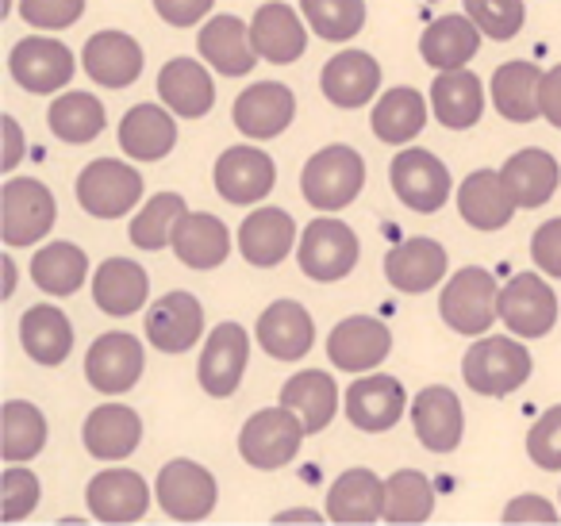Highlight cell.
Masks as SVG:
<instances>
[{
  "mask_svg": "<svg viewBox=\"0 0 561 526\" xmlns=\"http://www.w3.org/2000/svg\"><path fill=\"white\" fill-rule=\"evenodd\" d=\"M366 185V162L351 147H328L308 158L300 173V193L316 211H339L354 201Z\"/></svg>",
  "mask_w": 561,
  "mask_h": 526,
  "instance_id": "cell-1",
  "label": "cell"
},
{
  "mask_svg": "<svg viewBox=\"0 0 561 526\" xmlns=\"http://www.w3.org/2000/svg\"><path fill=\"white\" fill-rule=\"evenodd\" d=\"M461 373H466V385L473 388V392L500 400V396H512L515 388L527 385L530 354H527V346L515 339H481L469 346Z\"/></svg>",
  "mask_w": 561,
  "mask_h": 526,
  "instance_id": "cell-2",
  "label": "cell"
},
{
  "mask_svg": "<svg viewBox=\"0 0 561 526\" xmlns=\"http://www.w3.org/2000/svg\"><path fill=\"white\" fill-rule=\"evenodd\" d=\"M305 423L293 408H265L257 415L247 419V426L239 431V454L242 461H250L254 469H280L297 457L300 442H305Z\"/></svg>",
  "mask_w": 561,
  "mask_h": 526,
  "instance_id": "cell-3",
  "label": "cell"
},
{
  "mask_svg": "<svg viewBox=\"0 0 561 526\" xmlns=\"http://www.w3.org/2000/svg\"><path fill=\"white\" fill-rule=\"evenodd\" d=\"M446 327H454L458 334H484L492 327V319L500 316V285L489 270H469L454 273L443 288V300H438Z\"/></svg>",
  "mask_w": 561,
  "mask_h": 526,
  "instance_id": "cell-4",
  "label": "cell"
},
{
  "mask_svg": "<svg viewBox=\"0 0 561 526\" xmlns=\"http://www.w3.org/2000/svg\"><path fill=\"white\" fill-rule=\"evenodd\" d=\"M0 235H4V247H32L43 235L55 227V196L47 185L32 178H16L4 185L0 193Z\"/></svg>",
  "mask_w": 561,
  "mask_h": 526,
  "instance_id": "cell-5",
  "label": "cell"
},
{
  "mask_svg": "<svg viewBox=\"0 0 561 526\" xmlns=\"http://www.w3.org/2000/svg\"><path fill=\"white\" fill-rule=\"evenodd\" d=\"M300 270L312 281H343L358 265V235L343 219H312L300 235Z\"/></svg>",
  "mask_w": 561,
  "mask_h": 526,
  "instance_id": "cell-6",
  "label": "cell"
},
{
  "mask_svg": "<svg viewBox=\"0 0 561 526\" xmlns=\"http://www.w3.org/2000/svg\"><path fill=\"white\" fill-rule=\"evenodd\" d=\"M142 196V178L131 165L116 162V158H101V162L85 165L78 178V201L89 216L96 219H119L131 211Z\"/></svg>",
  "mask_w": 561,
  "mask_h": 526,
  "instance_id": "cell-7",
  "label": "cell"
},
{
  "mask_svg": "<svg viewBox=\"0 0 561 526\" xmlns=\"http://www.w3.org/2000/svg\"><path fill=\"white\" fill-rule=\"evenodd\" d=\"M219 488L204 465L196 461H170L158 472V503L178 523H201L216 511Z\"/></svg>",
  "mask_w": 561,
  "mask_h": 526,
  "instance_id": "cell-8",
  "label": "cell"
},
{
  "mask_svg": "<svg viewBox=\"0 0 561 526\" xmlns=\"http://www.w3.org/2000/svg\"><path fill=\"white\" fill-rule=\"evenodd\" d=\"M389 178H392V193L412 211H423V216L438 211L446 204V196H450V170L423 147H412L392 158Z\"/></svg>",
  "mask_w": 561,
  "mask_h": 526,
  "instance_id": "cell-9",
  "label": "cell"
},
{
  "mask_svg": "<svg viewBox=\"0 0 561 526\" xmlns=\"http://www.w3.org/2000/svg\"><path fill=\"white\" fill-rule=\"evenodd\" d=\"M500 319L523 339H542L558 323V296L535 273H519L500 288Z\"/></svg>",
  "mask_w": 561,
  "mask_h": 526,
  "instance_id": "cell-10",
  "label": "cell"
},
{
  "mask_svg": "<svg viewBox=\"0 0 561 526\" xmlns=\"http://www.w3.org/2000/svg\"><path fill=\"white\" fill-rule=\"evenodd\" d=\"M9 70L16 85L27 89V93H58L73 78V55L58 39L32 35V39L12 47Z\"/></svg>",
  "mask_w": 561,
  "mask_h": 526,
  "instance_id": "cell-11",
  "label": "cell"
},
{
  "mask_svg": "<svg viewBox=\"0 0 561 526\" xmlns=\"http://www.w3.org/2000/svg\"><path fill=\"white\" fill-rule=\"evenodd\" d=\"M142 377V346L124 331H108L85 354V380L104 396H119Z\"/></svg>",
  "mask_w": 561,
  "mask_h": 526,
  "instance_id": "cell-12",
  "label": "cell"
},
{
  "mask_svg": "<svg viewBox=\"0 0 561 526\" xmlns=\"http://www.w3.org/2000/svg\"><path fill=\"white\" fill-rule=\"evenodd\" d=\"M85 503L101 523H139L150 507V488L131 469H104L89 480Z\"/></svg>",
  "mask_w": 561,
  "mask_h": 526,
  "instance_id": "cell-13",
  "label": "cell"
},
{
  "mask_svg": "<svg viewBox=\"0 0 561 526\" xmlns=\"http://www.w3.org/2000/svg\"><path fill=\"white\" fill-rule=\"evenodd\" d=\"M234 127L250 139H277L285 127L297 116V96L289 85H277V81H257L247 93H239L234 101Z\"/></svg>",
  "mask_w": 561,
  "mask_h": 526,
  "instance_id": "cell-14",
  "label": "cell"
},
{
  "mask_svg": "<svg viewBox=\"0 0 561 526\" xmlns=\"http://www.w3.org/2000/svg\"><path fill=\"white\" fill-rule=\"evenodd\" d=\"M250 362V339L239 323H219L216 331L208 334L201 354V388L216 400L231 396L239 388L242 373H247Z\"/></svg>",
  "mask_w": 561,
  "mask_h": 526,
  "instance_id": "cell-15",
  "label": "cell"
},
{
  "mask_svg": "<svg viewBox=\"0 0 561 526\" xmlns=\"http://www.w3.org/2000/svg\"><path fill=\"white\" fill-rule=\"evenodd\" d=\"M392 350V334L381 319L369 316H351L343 323H335L328 339V357L346 373H366L389 357Z\"/></svg>",
  "mask_w": 561,
  "mask_h": 526,
  "instance_id": "cell-16",
  "label": "cell"
},
{
  "mask_svg": "<svg viewBox=\"0 0 561 526\" xmlns=\"http://www.w3.org/2000/svg\"><path fill=\"white\" fill-rule=\"evenodd\" d=\"M404 385L389 373H374V377H362L346 388V415L358 431L381 434L389 426L400 423L404 415Z\"/></svg>",
  "mask_w": 561,
  "mask_h": 526,
  "instance_id": "cell-17",
  "label": "cell"
},
{
  "mask_svg": "<svg viewBox=\"0 0 561 526\" xmlns=\"http://www.w3.org/2000/svg\"><path fill=\"white\" fill-rule=\"evenodd\" d=\"M273 181H277L273 158L257 147H231L216 162V188L231 204L262 201V196H270Z\"/></svg>",
  "mask_w": 561,
  "mask_h": 526,
  "instance_id": "cell-18",
  "label": "cell"
},
{
  "mask_svg": "<svg viewBox=\"0 0 561 526\" xmlns=\"http://www.w3.org/2000/svg\"><path fill=\"white\" fill-rule=\"evenodd\" d=\"M257 342L277 362H300L316 342V323L297 300H277L257 319Z\"/></svg>",
  "mask_w": 561,
  "mask_h": 526,
  "instance_id": "cell-19",
  "label": "cell"
},
{
  "mask_svg": "<svg viewBox=\"0 0 561 526\" xmlns=\"http://www.w3.org/2000/svg\"><path fill=\"white\" fill-rule=\"evenodd\" d=\"M201 334H204V308L196 304V296L170 293L162 300H154V308L147 311V339L162 354H185L188 346H196Z\"/></svg>",
  "mask_w": 561,
  "mask_h": 526,
  "instance_id": "cell-20",
  "label": "cell"
},
{
  "mask_svg": "<svg viewBox=\"0 0 561 526\" xmlns=\"http://www.w3.org/2000/svg\"><path fill=\"white\" fill-rule=\"evenodd\" d=\"M412 423H415V434H420L423 446L435 449V454H450V449H458L461 431H466L461 400L443 385L423 388L412 403Z\"/></svg>",
  "mask_w": 561,
  "mask_h": 526,
  "instance_id": "cell-21",
  "label": "cell"
},
{
  "mask_svg": "<svg viewBox=\"0 0 561 526\" xmlns=\"http://www.w3.org/2000/svg\"><path fill=\"white\" fill-rule=\"evenodd\" d=\"M250 39H254V50L273 66H289L305 55L308 47V32L305 24L297 20V12L289 4H262L250 20Z\"/></svg>",
  "mask_w": 561,
  "mask_h": 526,
  "instance_id": "cell-22",
  "label": "cell"
},
{
  "mask_svg": "<svg viewBox=\"0 0 561 526\" xmlns=\"http://www.w3.org/2000/svg\"><path fill=\"white\" fill-rule=\"evenodd\" d=\"M515 208H519V204L512 201L504 178L492 173V170L469 173L458 188L461 219H466L469 227H477V231H500V227H507L515 216Z\"/></svg>",
  "mask_w": 561,
  "mask_h": 526,
  "instance_id": "cell-23",
  "label": "cell"
},
{
  "mask_svg": "<svg viewBox=\"0 0 561 526\" xmlns=\"http://www.w3.org/2000/svg\"><path fill=\"white\" fill-rule=\"evenodd\" d=\"M385 277L400 293H427L446 277V250L435 239H408L389 250L385 258Z\"/></svg>",
  "mask_w": 561,
  "mask_h": 526,
  "instance_id": "cell-24",
  "label": "cell"
},
{
  "mask_svg": "<svg viewBox=\"0 0 561 526\" xmlns=\"http://www.w3.org/2000/svg\"><path fill=\"white\" fill-rule=\"evenodd\" d=\"M196 47H201L204 62L216 66V73H224V78H242V73H250L257 62L254 39H250L247 24H242L239 16L208 20V24L201 27Z\"/></svg>",
  "mask_w": 561,
  "mask_h": 526,
  "instance_id": "cell-25",
  "label": "cell"
},
{
  "mask_svg": "<svg viewBox=\"0 0 561 526\" xmlns=\"http://www.w3.org/2000/svg\"><path fill=\"white\" fill-rule=\"evenodd\" d=\"M293 239H297V224H293L289 211L280 208H257L239 227L242 258L250 265H257V270H270V265L285 262V254L293 250Z\"/></svg>",
  "mask_w": 561,
  "mask_h": 526,
  "instance_id": "cell-26",
  "label": "cell"
},
{
  "mask_svg": "<svg viewBox=\"0 0 561 526\" xmlns=\"http://www.w3.org/2000/svg\"><path fill=\"white\" fill-rule=\"evenodd\" d=\"M170 247L188 270H216L231 250V235H227L224 219L208 216V211H185L173 227Z\"/></svg>",
  "mask_w": 561,
  "mask_h": 526,
  "instance_id": "cell-27",
  "label": "cell"
},
{
  "mask_svg": "<svg viewBox=\"0 0 561 526\" xmlns=\"http://www.w3.org/2000/svg\"><path fill=\"white\" fill-rule=\"evenodd\" d=\"M85 73L104 89H124L142 73V47L124 32H101L85 43Z\"/></svg>",
  "mask_w": 561,
  "mask_h": 526,
  "instance_id": "cell-28",
  "label": "cell"
},
{
  "mask_svg": "<svg viewBox=\"0 0 561 526\" xmlns=\"http://www.w3.org/2000/svg\"><path fill=\"white\" fill-rule=\"evenodd\" d=\"M381 85V66L366 50H343L323 66V93L339 108H362Z\"/></svg>",
  "mask_w": 561,
  "mask_h": 526,
  "instance_id": "cell-29",
  "label": "cell"
},
{
  "mask_svg": "<svg viewBox=\"0 0 561 526\" xmlns=\"http://www.w3.org/2000/svg\"><path fill=\"white\" fill-rule=\"evenodd\" d=\"M542 78L535 62H504L492 73V104L512 124H530L542 112Z\"/></svg>",
  "mask_w": 561,
  "mask_h": 526,
  "instance_id": "cell-30",
  "label": "cell"
},
{
  "mask_svg": "<svg viewBox=\"0 0 561 526\" xmlns=\"http://www.w3.org/2000/svg\"><path fill=\"white\" fill-rule=\"evenodd\" d=\"M500 178H504L507 193H512V201L519 208H542L561 185V170L553 162V155H546L538 147L519 150V155L507 158Z\"/></svg>",
  "mask_w": 561,
  "mask_h": 526,
  "instance_id": "cell-31",
  "label": "cell"
},
{
  "mask_svg": "<svg viewBox=\"0 0 561 526\" xmlns=\"http://www.w3.org/2000/svg\"><path fill=\"white\" fill-rule=\"evenodd\" d=\"M158 93H162L165 108H173L185 119H201L211 112L216 104V89H211V78L201 62L193 58H173V62L162 66L158 73Z\"/></svg>",
  "mask_w": 561,
  "mask_h": 526,
  "instance_id": "cell-32",
  "label": "cell"
},
{
  "mask_svg": "<svg viewBox=\"0 0 561 526\" xmlns=\"http://www.w3.org/2000/svg\"><path fill=\"white\" fill-rule=\"evenodd\" d=\"M81 438H85V449L96 461H119V457H127L139 446L142 419L131 408H124V403H104V408H96L85 419Z\"/></svg>",
  "mask_w": 561,
  "mask_h": 526,
  "instance_id": "cell-33",
  "label": "cell"
},
{
  "mask_svg": "<svg viewBox=\"0 0 561 526\" xmlns=\"http://www.w3.org/2000/svg\"><path fill=\"white\" fill-rule=\"evenodd\" d=\"M328 515L335 523H377L385 518V480L369 469H351L331 484Z\"/></svg>",
  "mask_w": 561,
  "mask_h": 526,
  "instance_id": "cell-34",
  "label": "cell"
},
{
  "mask_svg": "<svg viewBox=\"0 0 561 526\" xmlns=\"http://www.w3.org/2000/svg\"><path fill=\"white\" fill-rule=\"evenodd\" d=\"M481 27L466 16H438L427 32L420 35V55L435 70H461L481 47Z\"/></svg>",
  "mask_w": 561,
  "mask_h": 526,
  "instance_id": "cell-35",
  "label": "cell"
},
{
  "mask_svg": "<svg viewBox=\"0 0 561 526\" xmlns=\"http://www.w3.org/2000/svg\"><path fill=\"white\" fill-rule=\"evenodd\" d=\"M431 104H435L438 124H446L450 132H466L481 119L484 112V93H481V78L461 70H443V78L431 85Z\"/></svg>",
  "mask_w": 561,
  "mask_h": 526,
  "instance_id": "cell-36",
  "label": "cell"
},
{
  "mask_svg": "<svg viewBox=\"0 0 561 526\" xmlns=\"http://www.w3.org/2000/svg\"><path fill=\"white\" fill-rule=\"evenodd\" d=\"M178 142V124L158 104H135L119 124V147L139 162H158Z\"/></svg>",
  "mask_w": 561,
  "mask_h": 526,
  "instance_id": "cell-37",
  "label": "cell"
},
{
  "mask_svg": "<svg viewBox=\"0 0 561 526\" xmlns=\"http://www.w3.org/2000/svg\"><path fill=\"white\" fill-rule=\"evenodd\" d=\"M93 300L108 316H135L147 304V273L127 258H108L93 277Z\"/></svg>",
  "mask_w": 561,
  "mask_h": 526,
  "instance_id": "cell-38",
  "label": "cell"
},
{
  "mask_svg": "<svg viewBox=\"0 0 561 526\" xmlns=\"http://www.w3.org/2000/svg\"><path fill=\"white\" fill-rule=\"evenodd\" d=\"M20 339L24 350L39 365H62L73 350V327L62 316V308H50V304H35L32 311H24L20 319Z\"/></svg>",
  "mask_w": 561,
  "mask_h": 526,
  "instance_id": "cell-39",
  "label": "cell"
},
{
  "mask_svg": "<svg viewBox=\"0 0 561 526\" xmlns=\"http://www.w3.org/2000/svg\"><path fill=\"white\" fill-rule=\"evenodd\" d=\"M280 403L297 411L308 434H320L323 426L335 419L339 388H335V380H331V373L308 369V373H297L289 385L280 388Z\"/></svg>",
  "mask_w": 561,
  "mask_h": 526,
  "instance_id": "cell-40",
  "label": "cell"
},
{
  "mask_svg": "<svg viewBox=\"0 0 561 526\" xmlns=\"http://www.w3.org/2000/svg\"><path fill=\"white\" fill-rule=\"evenodd\" d=\"M423 124H427V104L415 89H392L374 108V135L392 147L412 142L423 132Z\"/></svg>",
  "mask_w": 561,
  "mask_h": 526,
  "instance_id": "cell-41",
  "label": "cell"
},
{
  "mask_svg": "<svg viewBox=\"0 0 561 526\" xmlns=\"http://www.w3.org/2000/svg\"><path fill=\"white\" fill-rule=\"evenodd\" d=\"M85 273H89V258L81 247L73 242H50L43 247L39 254L32 258V277L43 293L50 296H70L85 285Z\"/></svg>",
  "mask_w": 561,
  "mask_h": 526,
  "instance_id": "cell-42",
  "label": "cell"
},
{
  "mask_svg": "<svg viewBox=\"0 0 561 526\" xmlns=\"http://www.w3.org/2000/svg\"><path fill=\"white\" fill-rule=\"evenodd\" d=\"M4 431H0V454L4 461H32L47 442V419L35 403L9 400L4 403Z\"/></svg>",
  "mask_w": 561,
  "mask_h": 526,
  "instance_id": "cell-43",
  "label": "cell"
},
{
  "mask_svg": "<svg viewBox=\"0 0 561 526\" xmlns=\"http://www.w3.org/2000/svg\"><path fill=\"white\" fill-rule=\"evenodd\" d=\"M47 119L62 142H89L104 132V104L93 93H66L50 104Z\"/></svg>",
  "mask_w": 561,
  "mask_h": 526,
  "instance_id": "cell-44",
  "label": "cell"
},
{
  "mask_svg": "<svg viewBox=\"0 0 561 526\" xmlns=\"http://www.w3.org/2000/svg\"><path fill=\"white\" fill-rule=\"evenodd\" d=\"M435 511L431 480L415 469H400L385 480V518L389 523H423Z\"/></svg>",
  "mask_w": 561,
  "mask_h": 526,
  "instance_id": "cell-45",
  "label": "cell"
},
{
  "mask_svg": "<svg viewBox=\"0 0 561 526\" xmlns=\"http://www.w3.org/2000/svg\"><path fill=\"white\" fill-rule=\"evenodd\" d=\"M300 12H305L308 27L328 43L354 39L366 24L362 0H300Z\"/></svg>",
  "mask_w": 561,
  "mask_h": 526,
  "instance_id": "cell-46",
  "label": "cell"
},
{
  "mask_svg": "<svg viewBox=\"0 0 561 526\" xmlns=\"http://www.w3.org/2000/svg\"><path fill=\"white\" fill-rule=\"evenodd\" d=\"M185 216V201L178 193H162L135 216L131 224V242L139 250H162L173 239V227Z\"/></svg>",
  "mask_w": 561,
  "mask_h": 526,
  "instance_id": "cell-47",
  "label": "cell"
},
{
  "mask_svg": "<svg viewBox=\"0 0 561 526\" xmlns=\"http://www.w3.org/2000/svg\"><path fill=\"white\" fill-rule=\"evenodd\" d=\"M466 12H469V20L496 43L515 39V35L523 32V20H527L523 0H466Z\"/></svg>",
  "mask_w": 561,
  "mask_h": 526,
  "instance_id": "cell-48",
  "label": "cell"
},
{
  "mask_svg": "<svg viewBox=\"0 0 561 526\" xmlns=\"http://www.w3.org/2000/svg\"><path fill=\"white\" fill-rule=\"evenodd\" d=\"M35 503H39V480H35V472L20 469V465L4 469V477H0V515H4V523H16V518L32 515Z\"/></svg>",
  "mask_w": 561,
  "mask_h": 526,
  "instance_id": "cell-49",
  "label": "cell"
},
{
  "mask_svg": "<svg viewBox=\"0 0 561 526\" xmlns=\"http://www.w3.org/2000/svg\"><path fill=\"white\" fill-rule=\"evenodd\" d=\"M527 454L538 469H546V472L561 469V408L542 411V419L530 426Z\"/></svg>",
  "mask_w": 561,
  "mask_h": 526,
  "instance_id": "cell-50",
  "label": "cell"
},
{
  "mask_svg": "<svg viewBox=\"0 0 561 526\" xmlns=\"http://www.w3.org/2000/svg\"><path fill=\"white\" fill-rule=\"evenodd\" d=\"M85 12V0H20V16L39 32H58L70 27Z\"/></svg>",
  "mask_w": 561,
  "mask_h": 526,
  "instance_id": "cell-51",
  "label": "cell"
},
{
  "mask_svg": "<svg viewBox=\"0 0 561 526\" xmlns=\"http://www.w3.org/2000/svg\"><path fill=\"white\" fill-rule=\"evenodd\" d=\"M530 254H535V265L550 277H561V219H550L535 231L530 239Z\"/></svg>",
  "mask_w": 561,
  "mask_h": 526,
  "instance_id": "cell-52",
  "label": "cell"
},
{
  "mask_svg": "<svg viewBox=\"0 0 561 526\" xmlns=\"http://www.w3.org/2000/svg\"><path fill=\"white\" fill-rule=\"evenodd\" d=\"M211 4H216V0H154L158 16H162L170 27H193V24H201V20L211 12Z\"/></svg>",
  "mask_w": 561,
  "mask_h": 526,
  "instance_id": "cell-53",
  "label": "cell"
},
{
  "mask_svg": "<svg viewBox=\"0 0 561 526\" xmlns=\"http://www.w3.org/2000/svg\"><path fill=\"white\" fill-rule=\"evenodd\" d=\"M504 523H558V515H553L550 503L538 500V495H523V500L507 503Z\"/></svg>",
  "mask_w": 561,
  "mask_h": 526,
  "instance_id": "cell-54",
  "label": "cell"
},
{
  "mask_svg": "<svg viewBox=\"0 0 561 526\" xmlns=\"http://www.w3.org/2000/svg\"><path fill=\"white\" fill-rule=\"evenodd\" d=\"M542 116L553 127H561V66H553L542 78Z\"/></svg>",
  "mask_w": 561,
  "mask_h": 526,
  "instance_id": "cell-55",
  "label": "cell"
},
{
  "mask_svg": "<svg viewBox=\"0 0 561 526\" xmlns=\"http://www.w3.org/2000/svg\"><path fill=\"white\" fill-rule=\"evenodd\" d=\"M0 124H4V135H9V155H4V162L0 165H4V170H16V162L24 158V150H20V127L12 116H4Z\"/></svg>",
  "mask_w": 561,
  "mask_h": 526,
  "instance_id": "cell-56",
  "label": "cell"
},
{
  "mask_svg": "<svg viewBox=\"0 0 561 526\" xmlns=\"http://www.w3.org/2000/svg\"><path fill=\"white\" fill-rule=\"evenodd\" d=\"M280 523H293V518H300V523H320V515L316 511H285V515H277Z\"/></svg>",
  "mask_w": 561,
  "mask_h": 526,
  "instance_id": "cell-57",
  "label": "cell"
},
{
  "mask_svg": "<svg viewBox=\"0 0 561 526\" xmlns=\"http://www.w3.org/2000/svg\"><path fill=\"white\" fill-rule=\"evenodd\" d=\"M4 273H9V281H4V296H12V288H16V265H12V258H4Z\"/></svg>",
  "mask_w": 561,
  "mask_h": 526,
  "instance_id": "cell-58",
  "label": "cell"
}]
</instances>
